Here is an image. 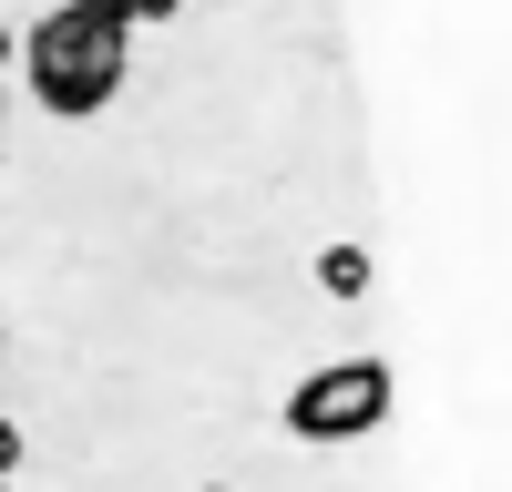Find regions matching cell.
I'll list each match as a JSON object with an SVG mask.
<instances>
[{
	"mask_svg": "<svg viewBox=\"0 0 512 492\" xmlns=\"http://www.w3.org/2000/svg\"><path fill=\"white\" fill-rule=\"evenodd\" d=\"M123 72H134V21H123L113 0H52V11L21 31V82H31V103L62 113V123H93L123 93Z\"/></svg>",
	"mask_w": 512,
	"mask_h": 492,
	"instance_id": "6da1fadb",
	"label": "cell"
},
{
	"mask_svg": "<svg viewBox=\"0 0 512 492\" xmlns=\"http://www.w3.org/2000/svg\"><path fill=\"white\" fill-rule=\"evenodd\" d=\"M390 421V359H328L287 390V431L297 441H359Z\"/></svg>",
	"mask_w": 512,
	"mask_h": 492,
	"instance_id": "7a4b0ae2",
	"label": "cell"
},
{
	"mask_svg": "<svg viewBox=\"0 0 512 492\" xmlns=\"http://www.w3.org/2000/svg\"><path fill=\"white\" fill-rule=\"evenodd\" d=\"M113 11H123V21H134V31H144V21H175V11H185V0H113Z\"/></svg>",
	"mask_w": 512,
	"mask_h": 492,
	"instance_id": "3957f363",
	"label": "cell"
},
{
	"mask_svg": "<svg viewBox=\"0 0 512 492\" xmlns=\"http://www.w3.org/2000/svg\"><path fill=\"white\" fill-rule=\"evenodd\" d=\"M0 472H21V421H11V400H0Z\"/></svg>",
	"mask_w": 512,
	"mask_h": 492,
	"instance_id": "277c9868",
	"label": "cell"
},
{
	"mask_svg": "<svg viewBox=\"0 0 512 492\" xmlns=\"http://www.w3.org/2000/svg\"><path fill=\"white\" fill-rule=\"evenodd\" d=\"M0 72H11V21H0Z\"/></svg>",
	"mask_w": 512,
	"mask_h": 492,
	"instance_id": "5b68a950",
	"label": "cell"
},
{
	"mask_svg": "<svg viewBox=\"0 0 512 492\" xmlns=\"http://www.w3.org/2000/svg\"><path fill=\"white\" fill-rule=\"evenodd\" d=\"M0 359H11V328H0Z\"/></svg>",
	"mask_w": 512,
	"mask_h": 492,
	"instance_id": "8992f818",
	"label": "cell"
},
{
	"mask_svg": "<svg viewBox=\"0 0 512 492\" xmlns=\"http://www.w3.org/2000/svg\"><path fill=\"white\" fill-rule=\"evenodd\" d=\"M0 492H11V472H0Z\"/></svg>",
	"mask_w": 512,
	"mask_h": 492,
	"instance_id": "52a82bcc",
	"label": "cell"
}]
</instances>
